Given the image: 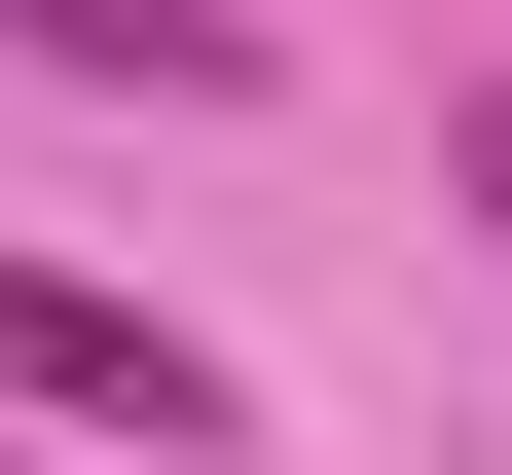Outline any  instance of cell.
<instances>
[{
  "label": "cell",
  "instance_id": "cell-1",
  "mask_svg": "<svg viewBox=\"0 0 512 475\" xmlns=\"http://www.w3.org/2000/svg\"><path fill=\"white\" fill-rule=\"evenodd\" d=\"M0 402H37V439H110V475H220V329L74 293V256H0Z\"/></svg>",
  "mask_w": 512,
  "mask_h": 475
},
{
  "label": "cell",
  "instance_id": "cell-2",
  "mask_svg": "<svg viewBox=\"0 0 512 475\" xmlns=\"http://www.w3.org/2000/svg\"><path fill=\"white\" fill-rule=\"evenodd\" d=\"M0 37H74V74H147V110H256V0H0Z\"/></svg>",
  "mask_w": 512,
  "mask_h": 475
},
{
  "label": "cell",
  "instance_id": "cell-3",
  "mask_svg": "<svg viewBox=\"0 0 512 475\" xmlns=\"http://www.w3.org/2000/svg\"><path fill=\"white\" fill-rule=\"evenodd\" d=\"M439 183H476V220H512V74H476V110H439Z\"/></svg>",
  "mask_w": 512,
  "mask_h": 475
}]
</instances>
